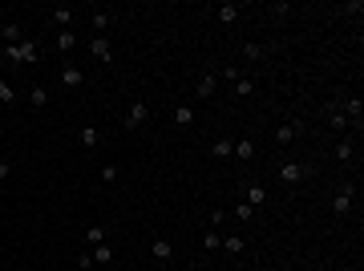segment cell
I'll list each match as a JSON object with an SVG mask.
<instances>
[{"label":"cell","mask_w":364,"mask_h":271,"mask_svg":"<svg viewBox=\"0 0 364 271\" xmlns=\"http://www.w3.org/2000/svg\"><path fill=\"white\" fill-rule=\"evenodd\" d=\"M291 134H295V126H279L275 138H279V142H291Z\"/></svg>","instance_id":"cell-18"},{"label":"cell","mask_w":364,"mask_h":271,"mask_svg":"<svg viewBox=\"0 0 364 271\" xmlns=\"http://www.w3.org/2000/svg\"><path fill=\"white\" fill-rule=\"evenodd\" d=\"M73 45H77V41H73V32H69V29H65V32H61V37H57V49H61V53H69V49H73Z\"/></svg>","instance_id":"cell-6"},{"label":"cell","mask_w":364,"mask_h":271,"mask_svg":"<svg viewBox=\"0 0 364 271\" xmlns=\"http://www.w3.org/2000/svg\"><path fill=\"white\" fill-rule=\"evenodd\" d=\"M81 146H97V130H93V126L81 130Z\"/></svg>","instance_id":"cell-11"},{"label":"cell","mask_w":364,"mask_h":271,"mask_svg":"<svg viewBox=\"0 0 364 271\" xmlns=\"http://www.w3.org/2000/svg\"><path fill=\"white\" fill-rule=\"evenodd\" d=\"M154 259H170V243H166V239L154 243Z\"/></svg>","instance_id":"cell-12"},{"label":"cell","mask_w":364,"mask_h":271,"mask_svg":"<svg viewBox=\"0 0 364 271\" xmlns=\"http://www.w3.org/2000/svg\"><path fill=\"white\" fill-rule=\"evenodd\" d=\"M45 101H49V93H45V89H32V105H37V109H41V105H45Z\"/></svg>","instance_id":"cell-19"},{"label":"cell","mask_w":364,"mask_h":271,"mask_svg":"<svg viewBox=\"0 0 364 271\" xmlns=\"http://www.w3.org/2000/svg\"><path fill=\"white\" fill-rule=\"evenodd\" d=\"M85 239L97 247V243H106V231H101V227H89V231H85Z\"/></svg>","instance_id":"cell-10"},{"label":"cell","mask_w":364,"mask_h":271,"mask_svg":"<svg viewBox=\"0 0 364 271\" xmlns=\"http://www.w3.org/2000/svg\"><path fill=\"white\" fill-rule=\"evenodd\" d=\"M235 154H239V158H251V154H255V146H251V142H239V146H235Z\"/></svg>","instance_id":"cell-16"},{"label":"cell","mask_w":364,"mask_h":271,"mask_svg":"<svg viewBox=\"0 0 364 271\" xmlns=\"http://www.w3.org/2000/svg\"><path fill=\"white\" fill-rule=\"evenodd\" d=\"M348 207H352V186H344V190L336 195V202H332V211H336V214H344Z\"/></svg>","instance_id":"cell-3"},{"label":"cell","mask_w":364,"mask_h":271,"mask_svg":"<svg viewBox=\"0 0 364 271\" xmlns=\"http://www.w3.org/2000/svg\"><path fill=\"white\" fill-rule=\"evenodd\" d=\"M113 251H109V243H97V263H109Z\"/></svg>","instance_id":"cell-14"},{"label":"cell","mask_w":364,"mask_h":271,"mask_svg":"<svg viewBox=\"0 0 364 271\" xmlns=\"http://www.w3.org/2000/svg\"><path fill=\"white\" fill-rule=\"evenodd\" d=\"M8 57H13V61H37V49H32V45H13Z\"/></svg>","instance_id":"cell-1"},{"label":"cell","mask_w":364,"mask_h":271,"mask_svg":"<svg viewBox=\"0 0 364 271\" xmlns=\"http://www.w3.org/2000/svg\"><path fill=\"white\" fill-rule=\"evenodd\" d=\"M0 101H13V89H8L4 81H0Z\"/></svg>","instance_id":"cell-20"},{"label":"cell","mask_w":364,"mask_h":271,"mask_svg":"<svg viewBox=\"0 0 364 271\" xmlns=\"http://www.w3.org/2000/svg\"><path fill=\"white\" fill-rule=\"evenodd\" d=\"M263 198H267V190H263V186H247V207H259Z\"/></svg>","instance_id":"cell-5"},{"label":"cell","mask_w":364,"mask_h":271,"mask_svg":"<svg viewBox=\"0 0 364 271\" xmlns=\"http://www.w3.org/2000/svg\"><path fill=\"white\" fill-rule=\"evenodd\" d=\"M235 16H239V8H235V4H223V8H219V20H223V25H231Z\"/></svg>","instance_id":"cell-8"},{"label":"cell","mask_w":364,"mask_h":271,"mask_svg":"<svg viewBox=\"0 0 364 271\" xmlns=\"http://www.w3.org/2000/svg\"><path fill=\"white\" fill-rule=\"evenodd\" d=\"M4 174H8V166H0V178H4Z\"/></svg>","instance_id":"cell-21"},{"label":"cell","mask_w":364,"mask_h":271,"mask_svg":"<svg viewBox=\"0 0 364 271\" xmlns=\"http://www.w3.org/2000/svg\"><path fill=\"white\" fill-rule=\"evenodd\" d=\"M53 20H57V25H69V20H73V13H69V8H57V13H53Z\"/></svg>","instance_id":"cell-15"},{"label":"cell","mask_w":364,"mask_h":271,"mask_svg":"<svg viewBox=\"0 0 364 271\" xmlns=\"http://www.w3.org/2000/svg\"><path fill=\"white\" fill-rule=\"evenodd\" d=\"M126 121H130V126H142V121H146V105H134Z\"/></svg>","instance_id":"cell-9"},{"label":"cell","mask_w":364,"mask_h":271,"mask_svg":"<svg viewBox=\"0 0 364 271\" xmlns=\"http://www.w3.org/2000/svg\"><path fill=\"white\" fill-rule=\"evenodd\" d=\"M190 118H195V114H190V105H178L174 109V121H178V126H190Z\"/></svg>","instance_id":"cell-7"},{"label":"cell","mask_w":364,"mask_h":271,"mask_svg":"<svg viewBox=\"0 0 364 271\" xmlns=\"http://www.w3.org/2000/svg\"><path fill=\"white\" fill-rule=\"evenodd\" d=\"M279 178H283V182H300V178H303V166H300V162H288V166L279 170Z\"/></svg>","instance_id":"cell-2"},{"label":"cell","mask_w":364,"mask_h":271,"mask_svg":"<svg viewBox=\"0 0 364 271\" xmlns=\"http://www.w3.org/2000/svg\"><path fill=\"white\" fill-rule=\"evenodd\" d=\"M85 77H81V69H65V85H81Z\"/></svg>","instance_id":"cell-13"},{"label":"cell","mask_w":364,"mask_h":271,"mask_svg":"<svg viewBox=\"0 0 364 271\" xmlns=\"http://www.w3.org/2000/svg\"><path fill=\"white\" fill-rule=\"evenodd\" d=\"M89 49H93V57H97V61H109V41L93 37V45H89Z\"/></svg>","instance_id":"cell-4"},{"label":"cell","mask_w":364,"mask_h":271,"mask_svg":"<svg viewBox=\"0 0 364 271\" xmlns=\"http://www.w3.org/2000/svg\"><path fill=\"white\" fill-rule=\"evenodd\" d=\"M211 89H214V77H202V85H198V97H211Z\"/></svg>","instance_id":"cell-17"}]
</instances>
